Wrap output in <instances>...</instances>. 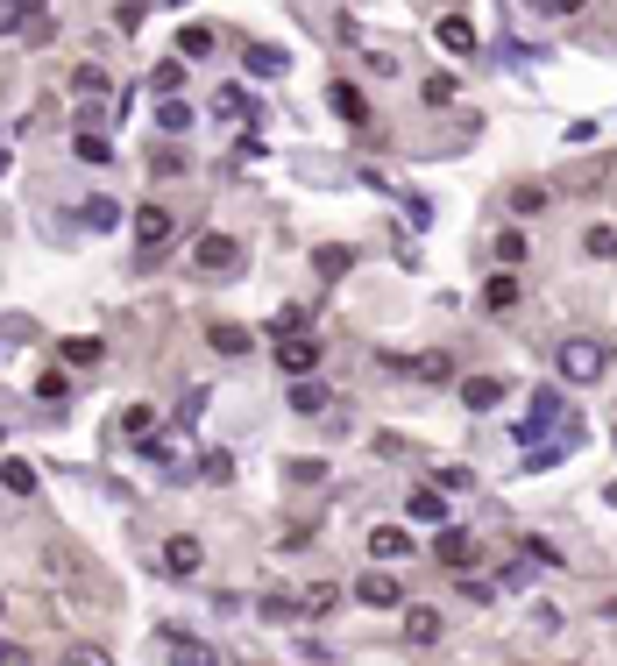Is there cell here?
Segmentation results:
<instances>
[{"label": "cell", "mask_w": 617, "mask_h": 666, "mask_svg": "<svg viewBox=\"0 0 617 666\" xmlns=\"http://www.w3.org/2000/svg\"><path fill=\"white\" fill-rule=\"evenodd\" d=\"M554 369L568 383H596V376H610V341H596V333H568V341L554 348Z\"/></svg>", "instance_id": "obj_1"}, {"label": "cell", "mask_w": 617, "mask_h": 666, "mask_svg": "<svg viewBox=\"0 0 617 666\" xmlns=\"http://www.w3.org/2000/svg\"><path fill=\"white\" fill-rule=\"evenodd\" d=\"M171 234H178V220H171V206H142V213H135V241H142V270H149V263H157V248H164Z\"/></svg>", "instance_id": "obj_2"}, {"label": "cell", "mask_w": 617, "mask_h": 666, "mask_svg": "<svg viewBox=\"0 0 617 666\" xmlns=\"http://www.w3.org/2000/svg\"><path fill=\"white\" fill-rule=\"evenodd\" d=\"M157 567H164L171 581H192V574L206 567V546H199L192 532H178V539H164V560H157Z\"/></svg>", "instance_id": "obj_3"}, {"label": "cell", "mask_w": 617, "mask_h": 666, "mask_svg": "<svg viewBox=\"0 0 617 666\" xmlns=\"http://www.w3.org/2000/svg\"><path fill=\"white\" fill-rule=\"evenodd\" d=\"M277 369L284 376H313L320 369V341H313V333H284V341H277Z\"/></svg>", "instance_id": "obj_4"}, {"label": "cell", "mask_w": 617, "mask_h": 666, "mask_svg": "<svg viewBox=\"0 0 617 666\" xmlns=\"http://www.w3.org/2000/svg\"><path fill=\"white\" fill-rule=\"evenodd\" d=\"M327 107H334L341 128H369V100H362V86H348V78H334V86H327Z\"/></svg>", "instance_id": "obj_5"}, {"label": "cell", "mask_w": 617, "mask_h": 666, "mask_svg": "<svg viewBox=\"0 0 617 666\" xmlns=\"http://www.w3.org/2000/svg\"><path fill=\"white\" fill-rule=\"evenodd\" d=\"M433 560L461 574V567H469V560H476V539H469V532H461V525H440V539H433Z\"/></svg>", "instance_id": "obj_6"}, {"label": "cell", "mask_w": 617, "mask_h": 666, "mask_svg": "<svg viewBox=\"0 0 617 666\" xmlns=\"http://www.w3.org/2000/svg\"><path fill=\"white\" fill-rule=\"evenodd\" d=\"M164 666H220V659H213V645H199L185 631H164Z\"/></svg>", "instance_id": "obj_7"}, {"label": "cell", "mask_w": 617, "mask_h": 666, "mask_svg": "<svg viewBox=\"0 0 617 666\" xmlns=\"http://www.w3.org/2000/svg\"><path fill=\"white\" fill-rule=\"evenodd\" d=\"M213 114H220V128H249V121H256V100H249L242 86H220V93H213Z\"/></svg>", "instance_id": "obj_8"}, {"label": "cell", "mask_w": 617, "mask_h": 666, "mask_svg": "<svg viewBox=\"0 0 617 666\" xmlns=\"http://www.w3.org/2000/svg\"><path fill=\"white\" fill-rule=\"evenodd\" d=\"M192 263H199V270H235V263H242V248L227 241V234H199V248H192Z\"/></svg>", "instance_id": "obj_9"}, {"label": "cell", "mask_w": 617, "mask_h": 666, "mask_svg": "<svg viewBox=\"0 0 617 666\" xmlns=\"http://www.w3.org/2000/svg\"><path fill=\"white\" fill-rule=\"evenodd\" d=\"M355 596H362L369 610H398V574H383V567H369V574L355 581Z\"/></svg>", "instance_id": "obj_10"}, {"label": "cell", "mask_w": 617, "mask_h": 666, "mask_svg": "<svg viewBox=\"0 0 617 666\" xmlns=\"http://www.w3.org/2000/svg\"><path fill=\"white\" fill-rule=\"evenodd\" d=\"M440 631H447V617H440L433 603H412V610H405V638H412V645H440Z\"/></svg>", "instance_id": "obj_11"}, {"label": "cell", "mask_w": 617, "mask_h": 666, "mask_svg": "<svg viewBox=\"0 0 617 666\" xmlns=\"http://www.w3.org/2000/svg\"><path fill=\"white\" fill-rule=\"evenodd\" d=\"M369 560H412V532L405 525H376L369 532Z\"/></svg>", "instance_id": "obj_12"}, {"label": "cell", "mask_w": 617, "mask_h": 666, "mask_svg": "<svg viewBox=\"0 0 617 666\" xmlns=\"http://www.w3.org/2000/svg\"><path fill=\"white\" fill-rule=\"evenodd\" d=\"M242 64H249V78H284V71H291V57H284V50H270V43H249V50H242Z\"/></svg>", "instance_id": "obj_13"}, {"label": "cell", "mask_w": 617, "mask_h": 666, "mask_svg": "<svg viewBox=\"0 0 617 666\" xmlns=\"http://www.w3.org/2000/svg\"><path fill=\"white\" fill-rule=\"evenodd\" d=\"M461 404H469V411H497L504 404V383L497 376H469V383H461Z\"/></svg>", "instance_id": "obj_14"}, {"label": "cell", "mask_w": 617, "mask_h": 666, "mask_svg": "<svg viewBox=\"0 0 617 666\" xmlns=\"http://www.w3.org/2000/svg\"><path fill=\"white\" fill-rule=\"evenodd\" d=\"M284 397H291V411H305V419H320V411H327V383H313V376H298Z\"/></svg>", "instance_id": "obj_15"}, {"label": "cell", "mask_w": 617, "mask_h": 666, "mask_svg": "<svg viewBox=\"0 0 617 666\" xmlns=\"http://www.w3.org/2000/svg\"><path fill=\"white\" fill-rule=\"evenodd\" d=\"M313 270H320V277H348V270H355V248H348V241L313 248Z\"/></svg>", "instance_id": "obj_16"}, {"label": "cell", "mask_w": 617, "mask_h": 666, "mask_svg": "<svg viewBox=\"0 0 617 666\" xmlns=\"http://www.w3.org/2000/svg\"><path fill=\"white\" fill-rule=\"evenodd\" d=\"M405 511H412L419 525H447V496H440V489H412V496H405Z\"/></svg>", "instance_id": "obj_17"}, {"label": "cell", "mask_w": 617, "mask_h": 666, "mask_svg": "<svg viewBox=\"0 0 617 666\" xmlns=\"http://www.w3.org/2000/svg\"><path fill=\"white\" fill-rule=\"evenodd\" d=\"M440 43H447L454 57H469V50H476V22H469V15H447V22H440Z\"/></svg>", "instance_id": "obj_18"}, {"label": "cell", "mask_w": 617, "mask_h": 666, "mask_svg": "<svg viewBox=\"0 0 617 666\" xmlns=\"http://www.w3.org/2000/svg\"><path fill=\"white\" fill-rule=\"evenodd\" d=\"M0 489H8V496H36V468L29 461H0Z\"/></svg>", "instance_id": "obj_19"}, {"label": "cell", "mask_w": 617, "mask_h": 666, "mask_svg": "<svg viewBox=\"0 0 617 666\" xmlns=\"http://www.w3.org/2000/svg\"><path fill=\"white\" fill-rule=\"evenodd\" d=\"M79 213H86V227H93V234H114V227H121V206H114V199H86Z\"/></svg>", "instance_id": "obj_20"}, {"label": "cell", "mask_w": 617, "mask_h": 666, "mask_svg": "<svg viewBox=\"0 0 617 666\" xmlns=\"http://www.w3.org/2000/svg\"><path fill=\"white\" fill-rule=\"evenodd\" d=\"M483 305H490V312H511V305H518V277H511V270L490 277V284H483Z\"/></svg>", "instance_id": "obj_21"}, {"label": "cell", "mask_w": 617, "mask_h": 666, "mask_svg": "<svg viewBox=\"0 0 617 666\" xmlns=\"http://www.w3.org/2000/svg\"><path fill=\"white\" fill-rule=\"evenodd\" d=\"M142 461H157V468H178V440H171V433H142Z\"/></svg>", "instance_id": "obj_22"}, {"label": "cell", "mask_w": 617, "mask_h": 666, "mask_svg": "<svg viewBox=\"0 0 617 666\" xmlns=\"http://www.w3.org/2000/svg\"><path fill=\"white\" fill-rule=\"evenodd\" d=\"M107 86H114V78H107L100 64H79V71H71V93H86V100H100Z\"/></svg>", "instance_id": "obj_23"}, {"label": "cell", "mask_w": 617, "mask_h": 666, "mask_svg": "<svg viewBox=\"0 0 617 666\" xmlns=\"http://www.w3.org/2000/svg\"><path fill=\"white\" fill-rule=\"evenodd\" d=\"M157 128H164V135H185V128H192V107H185V100L171 93V100L157 107Z\"/></svg>", "instance_id": "obj_24"}, {"label": "cell", "mask_w": 617, "mask_h": 666, "mask_svg": "<svg viewBox=\"0 0 617 666\" xmlns=\"http://www.w3.org/2000/svg\"><path fill=\"white\" fill-rule=\"evenodd\" d=\"M71 156H79V163H93V171H100V163H114V149H107L100 135H71Z\"/></svg>", "instance_id": "obj_25"}, {"label": "cell", "mask_w": 617, "mask_h": 666, "mask_svg": "<svg viewBox=\"0 0 617 666\" xmlns=\"http://www.w3.org/2000/svg\"><path fill=\"white\" fill-rule=\"evenodd\" d=\"M582 248H589V256H603V263H610V256H617V227H610V220H596V227L582 234Z\"/></svg>", "instance_id": "obj_26"}, {"label": "cell", "mask_w": 617, "mask_h": 666, "mask_svg": "<svg viewBox=\"0 0 617 666\" xmlns=\"http://www.w3.org/2000/svg\"><path fill=\"white\" fill-rule=\"evenodd\" d=\"M206 50H213V29H199V22H192V29H178V57H185V64H192V57H206Z\"/></svg>", "instance_id": "obj_27"}, {"label": "cell", "mask_w": 617, "mask_h": 666, "mask_svg": "<svg viewBox=\"0 0 617 666\" xmlns=\"http://www.w3.org/2000/svg\"><path fill=\"white\" fill-rule=\"evenodd\" d=\"M398 369H412V376H426V383H447V376H454L447 355H419V362H398Z\"/></svg>", "instance_id": "obj_28"}, {"label": "cell", "mask_w": 617, "mask_h": 666, "mask_svg": "<svg viewBox=\"0 0 617 666\" xmlns=\"http://www.w3.org/2000/svg\"><path fill=\"white\" fill-rule=\"evenodd\" d=\"M256 610H263L270 624H284V617H298V596H291V589H270V596H263Z\"/></svg>", "instance_id": "obj_29"}, {"label": "cell", "mask_w": 617, "mask_h": 666, "mask_svg": "<svg viewBox=\"0 0 617 666\" xmlns=\"http://www.w3.org/2000/svg\"><path fill=\"white\" fill-rule=\"evenodd\" d=\"M284 482L313 489V482H327V461H284Z\"/></svg>", "instance_id": "obj_30"}, {"label": "cell", "mask_w": 617, "mask_h": 666, "mask_svg": "<svg viewBox=\"0 0 617 666\" xmlns=\"http://www.w3.org/2000/svg\"><path fill=\"white\" fill-rule=\"evenodd\" d=\"M433 489H440V496H447V489H476V475L461 468V461H447V468H433Z\"/></svg>", "instance_id": "obj_31"}, {"label": "cell", "mask_w": 617, "mask_h": 666, "mask_svg": "<svg viewBox=\"0 0 617 666\" xmlns=\"http://www.w3.org/2000/svg\"><path fill=\"white\" fill-rule=\"evenodd\" d=\"M213 348L220 355H249V326H213Z\"/></svg>", "instance_id": "obj_32"}, {"label": "cell", "mask_w": 617, "mask_h": 666, "mask_svg": "<svg viewBox=\"0 0 617 666\" xmlns=\"http://www.w3.org/2000/svg\"><path fill=\"white\" fill-rule=\"evenodd\" d=\"M334 603H341L334 581H320V589H305V596H298V610H313V617H320V610H334Z\"/></svg>", "instance_id": "obj_33"}, {"label": "cell", "mask_w": 617, "mask_h": 666, "mask_svg": "<svg viewBox=\"0 0 617 666\" xmlns=\"http://www.w3.org/2000/svg\"><path fill=\"white\" fill-rule=\"evenodd\" d=\"M497 256H504V270H518V263H525V234H518V227H504V234H497Z\"/></svg>", "instance_id": "obj_34"}, {"label": "cell", "mask_w": 617, "mask_h": 666, "mask_svg": "<svg viewBox=\"0 0 617 666\" xmlns=\"http://www.w3.org/2000/svg\"><path fill=\"white\" fill-rule=\"evenodd\" d=\"M547 206V185H511V213H539Z\"/></svg>", "instance_id": "obj_35"}, {"label": "cell", "mask_w": 617, "mask_h": 666, "mask_svg": "<svg viewBox=\"0 0 617 666\" xmlns=\"http://www.w3.org/2000/svg\"><path fill=\"white\" fill-rule=\"evenodd\" d=\"M64 362H79V369H86V362H100V341H93V333H79V341H64Z\"/></svg>", "instance_id": "obj_36"}, {"label": "cell", "mask_w": 617, "mask_h": 666, "mask_svg": "<svg viewBox=\"0 0 617 666\" xmlns=\"http://www.w3.org/2000/svg\"><path fill=\"white\" fill-rule=\"evenodd\" d=\"M178 86H185V57H171V64H157V93H164V100H171V93H178Z\"/></svg>", "instance_id": "obj_37"}, {"label": "cell", "mask_w": 617, "mask_h": 666, "mask_svg": "<svg viewBox=\"0 0 617 666\" xmlns=\"http://www.w3.org/2000/svg\"><path fill=\"white\" fill-rule=\"evenodd\" d=\"M199 475H206V482H235V461H227V454H206Z\"/></svg>", "instance_id": "obj_38"}, {"label": "cell", "mask_w": 617, "mask_h": 666, "mask_svg": "<svg viewBox=\"0 0 617 666\" xmlns=\"http://www.w3.org/2000/svg\"><path fill=\"white\" fill-rule=\"evenodd\" d=\"M121 426H128V433L142 440V433H157V411H149V404H135V411H128V419H121Z\"/></svg>", "instance_id": "obj_39"}, {"label": "cell", "mask_w": 617, "mask_h": 666, "mask_svg": "<svg viewBox=\"0 0 617 666\" xmlns=\"http://www.w3.org/2000/svg\"><path fill=\"white\" fill-rule=\"evenodd\" d=\"M114 114H121V107H100V100H93V107H79V135H93V128H100V121H114Z\"/></svg>", "instance_id": "obj_40"}, {"label": "cell", "mask_w": 617, "mask_h": 666, "mask_svg": "<svg viewBox=\"0 0 617 666\" xmlns=\"http://www.w3.org/2000/svg\"><path fill=\"white\" fill-rule=\"evenodd\" d=\"M64 390H71V383H64V376H57V369H50V376H43V383H36V397H43V404H64Z\"/></svg>", "instance_id": "obj_41"}, {"label": "cell", "mask_w": 617, "mask_h": 666, "mask_svg": "<svg viewBox=\"0 0 617 666\" xmlns=\"http://www.w3.org/2000/svg\"><path fill=\"white\" fill-rule=\"evenodd\" d=\"M454 100V78H426V107H447Z\"/></svg>", "instance_id": "obj_42"}, {"label": "cell", "mask_w": 617, "mask_h": 666, "mask_svg": "<svg viewBox=\"0 0 617 666\" xmlns=\"http://www.w3.org/2000/svg\"><path fill=\"white\" fill-rule=\"evenodd\" d=\"M71 666H114V659H107L100 645H79V652H71Z\"/></svg>", "instance_id": "obj_43"}, {"label": "cell", "mask_w": 617, "mask_h": 666, "mask_svg": "<svg viewBox=\"0 0 617 666\" xmlns=\"http://www.w3.org/2000/svg\"><path fill=\"white\" fill-rule=\"evenodd\" d=\"M22 29V8H15V0H0V36H15Z\"/></svg>", "instance_id": "obj_44"}, {"label": "cell", "mask_w": 617, "mask_h": 666, "mask_svg": "<svg viewBox=\"0 0 617 666\" xmlns=\"http://www.w3.org/2000/svg\"><path fill=\"white\" fill-rule=\"evenodd\" d=\"M532 8H547V15H575L582 0H532Z\"/></svg>", "instance_id": "obj_45"}, {"label": "cell", "mask_w": 617, "mask_h": 666, "mask_svg": "<svg viewBox=\"0 0 617 666\" xmlns=\"http://www.w3.org/2000/svg\"><path fill=\"white\" fill-rule=\"evenodd\" d=\"M15 8H22V15H43V0H15Z\"/></svg>", "instance_id": "obj_46"}, {"label": "cell", "mask_w": 617, "mask_h": 666, "mask_svg": "<svg viewBox=\"0 0 617 666\" xmlns=\"http://www.w3.org/2000/svg\"><path fill=\"white\" fill-rule=\"evenodd\" d=\"M603 504H610V511H617V482H610V489H603Z\"/></svg>", "instance_id": "obj_47"}, {"label": "cell", "mask_w": 617, "mask_h": 666, "mask_svg": "<svg viewBox=\"0 0 617 666\" xmlns=\"http://www.w3.org/2000/svg\"><path fill=\"white\" fill-rule=\"evenodd\" d=\"M8 163H15V156H8V149H0V178H8Z\"/></svg>", "instance_id": "obj_48"}, {"label": "cell", "mask_w": 617, "mask_h": 666, "mask_svg": "<svg viewBox=\"0 0 617 666\" xmlns=\"http://www.w3.org/2000/svg\"><path fill=\"white\" fill-rule=\"evenodd\" d=\"M603 617H617V596H610V610H603Z\"/></svg>", "instance_id": "obj_49"}, {"label": "cell", "mask_w": 617, "mask_h": 666, "mask_svg": "<svg viewBox=\"0 0 617 666\" xmlns=\"http://www.w3.org/2000/svg\"><path fill=\"white\" fill-rule=\"evenodd\" d=\"M610 433H617V426H610Z\"/></svg>", "instance_id": "obj_50"}]
</instances>
